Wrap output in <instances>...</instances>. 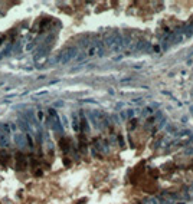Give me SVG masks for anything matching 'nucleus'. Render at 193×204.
I'll use <instances>...</instances> for the list:
<instances>
[{
    "mask_svg": "<svg viewBox=\"0 0 193 204\" xmlns=\"http://www.w3.org/2000/svg\"><path fill=\"white\" fill-rule=\"evenodd\" d=\"M105 46L108 48V50L112 53H118L123 50V35L120 33L118 30H111L105 35L104 39Z\"/></svg>",
    "mask_w": 193,
    "mask_h": 204,
    "instance_id": "1",
    "label": "nucleus"
},
{
    "mask_svg": "<svg viewBox=\"0 0 193 204\" xmlns=\"http://www.w3.org/2000/svg\"><path fill=\"white\" fill-rule=\"evenodd\" d=\"M10 132L12 128L7 122H0V147L2 148L10 147Z\"/></svg>",
    "mask_w": 193,
    "mask_h": 204,
    "instance_id": "2",
    "label": "nucleus"
},
{
    "mask_svg": "<svg viewBox=\"0 0 193 204\" xmlns=\"http://www.w3.org/2000/svg\"><path fill=\"white\" fill-rule=\"evenodd\" d=\"M85 55L92 58V56H102L104 55V43L100 40H94L87 46Z\"/></svg>",
    "mask_w": 193,
    "mask_h": 204,
    "instance_id": "3",
    "label": "nucleus"
},
{
    "mask_svg": "<svg viewBox=\"0 0 193 204\" xmlns=\"http://www.w3.org/2000/svg\"><path fill=\"white\" fill-rule=\"evenodd\" d=\"M77 55H78V49L77 48H68V49H65L63 52H61L59 53V56H61V59H59V62L62 63V65H65V63H69L71 60H74L75 58H77Z\"/></svg>",
    "mask_w": 193,
    "mask_h": 204,
    "instance_id": "4",
    "label": "nucleus"
},
{
    "mask_svg": "<svg viewBox=\"0 0 193 204\" xmlns=\"http://www.w3.org/2000/svg\"><path fill=\"white\" fill-rule=\"evenodd\" d=\"M15 142L20 149L25 148V147L27 145V140H26V137H25V134L23 132H16L15 134Z\"/></svg>",
    "mask_w": 193,
    "mask_h": 204,
    "instance_id": "5",
    "label": "nucleus"
},
{
    "mask_svg": "<svg viewBox=\"0 0 193 204\" xmlns=\"http://www.w3.org/2000/svg\"><path fill=\"white\" fill-rule=\"evenodd\" d=\"M72 128H74L75 132H79V118L78 114H72Z\"/></svg>",
    "mask_w": 193,
    "mask_h": 204,
    "instance_id": "6",
    "label": "nucleus"
},
{
    "mask_svg": "<svg viewBox=\"0 0 193 204\" xmlns=\"http://www.w3.org/2000/svg\"><path fill=\"white\" fill-rule=\"evenodd\" d=\"M141 114H143V116H149V115H151V114H153V107H147V108H144Z\"/></svg>",
    "mask_w": 193,
    "mask_h": 204,
    "instance_id": "7",
    "label": "nucleus"
},
{
    "mask_svg": "<svg viewBox=\"0 0 193 204\" xmlns=\"http://www.w3.org/2000/svg\"><path fill=\"white\" fill-rule=\"evenodd\" d=\"M134 115H136V111H134V109H127V111H126V116H127V118H133Z\"/></svg>",
    "mask_w": 193,
    "mask_h": 204,
    "instance_id": "8",
    "label": "nucleus"
},
{
    "mask_svg": "<svg viewBox=\"0 0 193 204\" xmlns=\"http://www.w3.org/2000/svg\"><path fill=\"white\" fill-rule=\"evenodd\" d=\"M81 121H82V125H84V130H85L87 132H88V131H89V128H88V122H87V118H85V116H82V119H81Z\"/></svg>",
    "mask_w": 193,
    "mask_h": 204,
    "instance_id": "9",
    "label": "nucleus"
},
{
    "mask_svg": "<svg viewBox=\"0 0 193 204\" xmlns=\"http://www.w3.org/2000/svg\"><path fill=\"white\" fill-rule=\"evenodd\" d=\"M4 39H6V35H0V45L4 42Z\"/></svg>",
    "mask_w": 193,
    "mask_h": 204,
    "instance_id": "10",
    "label": "nucleus"
},
{
    "mask_svg": "<svg viewBox=\"0 0 193 204\" xmlns=\"http://www.w3.org/2000/svg\"><path fill=\"white\" fill-rule=\"evenodd\" d=\"M62 121H63V125L67 126V125H68V122H67V116H62Z\"/></svg>",
    "mask_w": 193,
    "mask_h": 204,
    "instance_id": "11",
    "label": "nucleus"
}]
</instances>
